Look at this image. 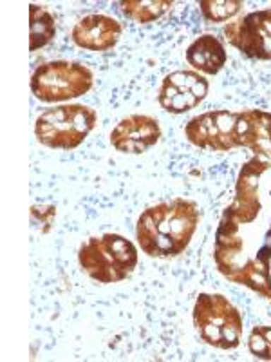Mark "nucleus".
Masks as SVG:
<instances>
[{
	"instance_id": "nucleus-1",
	"label": "nucleus",
	"mask_w": 271,
	"mask_h": 362,
	"mask_svg": "<svg viewBox=\"0 0 271 362\" xmlns=\"http://www.w3.org/2000/svg\"><path fill=\"white\" fill-rule=\"evenodd\" d=\"M92 112L85 107H60L38 118V140L51 147H74L92 125Z\"/></svg>"
},
{
	"instance_id": "nucleus-2",
	"label": "nucleus",
	"mask_w": 271,
	"mask_h": 362,
	"mask_svg": "<svg viewBox=\"0 0 271 362\" xmlns=\"http://www.w3.org/2000/svg\"><path fill=\"white\" fill-rule=\"evenodd\" d=\"M90 83L85 69L73 64H49L42 67L33 80V89L42 100H64L78 96Z\"/></svg>"
},
{
	"instance_id": "nucleus-3",
	"label": "nucleus",
	"mask_w": 271,
	"mask_h": 362,
	"mask_svg": "<svg viewBox=\"0 0 271 362\" xmlns=\"http://www.w3.org/2000/svg\"><path fill=\"white\" fill-rule=\"evenodd\" d=\"M116 35H118V28L112 21L103 17H89L78 25L74 38L80 45H85L90 49H103L114 44Z\"/></svg>"
},
{
	"instance_id": "nucleus-4",
	"label": "nucleus",
	"mask_w": 271,
	"mask_h": 362,
	"mask_svg": "<svg viewBox=\"0 0 271 362\" xmlns=\"http://www.w3.org/2000/svg\"><path fill=\"white\" fill-rule=\"evenodd\" d=\"M170 80V89L167 90V96H170V102L167 105H172L176 111H183L185 107H190L205 95L206 86L199 82L195 76L190 74L188 83H186V74H176Z\"/></svg>"
}]
</instances>
